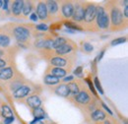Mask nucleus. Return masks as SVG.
I'll list each match as a JSON object with an SVG mask.
<instances>
[{
  "mask_svg": "<svg viewBox=\"0 0 128 124\" xmlns=\"http://www.w3.org/2000/svg\"><path fill=\"white\" fill-rule=\"evenodd\" d=\"M12 34L9 31V28H7V26L2 27V29L0 30V47L1 48H10L12 44Z\"/></svg>",
  "mask_w": 128,
  "mask_h": 124,
  "instance_id": "obj_5",
  "label": "nucleus"
},
{
  "mask_svg": "<svg viewBox=\"0 0 128 124\" xmlns=\"http://www.w3.org/2000/svg\"><path fill=\"white\" fill-rule=\"evenodd\" d=\"M110 26L112 28V31H117V30H122L125 29L127 26V19L123 17L121 9L113 5L110 9Z\"/></svg>",
  "mask_w": 128,
  "mask_h": 124,
  "instance_id": "obj_1",
  "label": "nucleus"
},
{
  "mask_svg": "<svg viewBox=\"0 0 128 124\" xmlns=\"http://www.w3.org/2000/svg\"><path fill=\"white\" fill-rule=\"evenodd\" d=\"M54 93L56 94L59 96H63V98H68L69 96V90L67 88V86L65 84H60L57 85V87L54 89Z\"/></svg>",
  "mask_w": 128,
  "mask_h": 124,
  "instance_id": "obj_17",
  "label": "nucleus"
},
{
  "mask_svg": "<svg viewBox=\"0 0 128 124\" xmlns=\"http://www.w3.org/2000/svg\"><path fill=\"white\" fill-rule=\"evenodd\" d=\"M60 27H61V23H57V24H53V25H51L50 29H51V30H59Z\"/></svg>",
  "mask_w": 128,
  "mask_h": 124,
  "instance_id": "obj_35",
  "label": "nucleus"
},
{
  "mask_svg": "<svg viewBox=\"0 0 128 124\" xmlns=\"http://www.w3.org/2000/svg\"><path fill=\"white\" fill-rule=\"evenodd\" d=\"M73 79H74V77L73 76H67V77H64L63 81L64 82H71V81H73Z\"/></svg>",
  "mask_w": 128,
  "mask_h": 124,
  "instance_id": "obj_38",
  "label": "nucleus"
},
{
  "mask_svg": "<svg viewBox=\"0 0 128 124\" xmlns=\"http://www.w3.org/2000/svg\"><path fill=\"white\" fill-rule=\"evenodd\" d=\"M23 5H24V1L23 0H15L13 1V3L11 4V14L19 18L22 15V10H23Z\"/></svg>",
  "mask_w": 128,
  "mask_h": 124,
  "instance_id": "obj_14",
  "label": "nucleus"
},
{
  "mask_svg": "<svg viewBox=\"0 0 128 124\" xmlns=\"http://www.w3.org/2000/svg\"><path fill=\"white\" fill-rule=\"evenodd\" d=\"M86 82L88 83V85H89V87H90V90H91V92L94 94L95 96H96V91H95V88H94V86H93V83L91 82V80H90V79H86Z\"/></svg>",
  "mask_w": 128,
  "mask_h": 124,
  "instance_id": "obj_32",
  "label": "nucleus"
},
{
  "mask_svg": "<svg viewBox=\"0 0 128 124\" xmlns=\"http://www.w3.org/2000/svg\"><path fill=\"white\" fill-rule=\"evenodd\" d=\"M75 50H76V46L75 44L68 40L66 44H64L63 46H59L58 48L54 49V53L56 55H59V56H66V57H73L74 56V53H75Z\"/></svg>",
  "mask_w": 128,
  "mask_h": 124,
  "instance_id": "obj_3",
  "label": "nucleus"
},
{
  "mask_svg": "<svg viewBox=\"0 0 128 124\" xmlns=\"http://www.w3.org/2000/svg\"><path fill=\"white\" fill-rule=\"evenodd\" d=\"M2 4H3V1H1V0H0V8L2 7Z\"/></svg>",
  "mask_w": 128,
  "mask_h": 124,
  "instance_id": "obj_42",
  "label": "nucleus"
},
{
  "mask_svg": "<svg viewBox=\"0 0 128 124\" xmlns=\"http://www.w3.org/2000/svg\"><path fill=\"white\" fill-rule=\"evenodd\" d=\"M104 49H102V50L100 51V54L98 55V57H96V60H98V61H100V59L102 58V56H104Z\"/></svg>",
  "mask_w": 128,
  "mask_h": 124,
  "instance_id": "obj_37",
  "label": "nucleus"
},
{
  "mask_svg": "<svg viewBox=\"0 0 128 124\" xmlns=\"http://www.w3.org/2000/svg\"><path fill=\"white\" fill-rule=\"evenodd\" d=\"M46 3V9H48V19H50L51 17L54 18L55 16L58 14V10H59V5L57 1H48Z\"/></svg>",
  "mask_w": 128,
  "mask_h": 124,
  "instance_id": "obj_13",
  "label": "nucleus"
},
{
  "mask_svg": "<svg viewBox=\"0 0 128 124\" xmlns=\"http://www.w3.org/2000/svg\"><path fill=\"white\" fill-rule=\"evenodd\" d=\"M96 6L93 3H84V24L91 25L95 23Z\"/></svg>",
  "mask_w": 128,
  "mask_h": 124,
  "instance_id": "obj_4",
  "label": "nucleus"
},
{
  "mask_svg": "<svg viewBox=\"0 0 128 124\" xmlns=\"http://www.w3.org/2000/svg\"><path fill=\"white\" fill-rule=\"evenodd\" d=\"M23 102L31 109H34L42 106V100L38 94H32L27 96Z\"/></svg>",
  "mask_w": 128,
  "mask_h": 124,
  "instance_id": "obj_8",
  "label": "nucleus"
},
{
  "mask_svg": "<svg viewBox=\"0 0 128 124\" xmlns=\"http://www.w3.org/2000/svg\"><path fill=\"white\" fill-rule=\"evenodd\" d=\"M72 98H73V100H74L76 104H84V106H86V104H90V102H91V100H92L91 96L88 94L87 91H85V90L80 91L77 94L73 96H72Z\"/></svg>",
  "mask_w": 128,
  "mask_h": 124,
  "instance_id": "obj_7",
  "label": "nucleus"
},
{
  "mask_svg": "<svg viewBox=\"0 0 128 124\" xmlns=\"http://www.w3.org/2000/svg\"><path fill=\"white\" fill-rule=\"evenodd\" d=\"M82 49L83 51H85L86 53H90L94 50V46L90 44V42H82Z\"/></svg>",
  "mask_w": 128,
  "mask_h": 124,
  "instance_id": "obj_26",
  "label": "nucleus"
},
{
  "mask_svg": "<svg viewBox=\"0 0 128 124\" xmlns=\"http://www.w3.org/2000/svg\"><path fill=\"white\" fill-rule=\"evenodd\" d=\"M67 40H68V38H63V36H56V38L53 40V42H52V49H56V48H58L59 46H63L64 44L67 42Z\"/></svg>",
  "mask_w": 128,
  "mask_h": 124,
  "instance_id": "obj_23",
  "label": "nucleus"
},
{
  "mask_svg": "<svg viewBox=\"0 0 128 124\" xmlns=\"http://www.w3.org/2000/svg\"><path fill=\"white\" fill-rule=\"evenodd\" d=\"M1 114L4 118H8V117H13V112L10 108V106L6 104H2L1 106Z\"/></svg>",
  "mask_w": 128,
  "mask_h": 124,
  "instance_id": "obj_22",
  "label": "nucleus"
},
{
  "mask_svg": "<svg viewBox=\"0 0 128 124\" xmlns=\"http://www.w3.org/2000/svg\"><path fill=\"white\" fill-rule=\"evenodd\" d=\"M72 22L76 24H81L84 21V3L83 2H77L74 4V11L72 15Z\"/></svg>",
  "mask_w": 128,
  "mask_h": 124,
  "instance_id": "obj_6",
  "label": "nucleus"
},
{
  "mask_svg": "<svg viewBox=\"0 0 128 124\" xmlns=\"http://www.w3.org/2000/svg\"><path fill=\"white\" fill-rule=\"evenodd\" d=\"M23 85H25L24 84V79L22 78V76H15V77H13L11 80H10V82H9V89H10V91L11 92H16L17 90L20 88V87H22Z\"/></svg>",
  "mask_w": 128,
  "mask_h": 124,
  "instance_id": "obj_15",
  "label": "nucleus"
},
{
  "mask_svg": "<svg viewBox=\"0 0 128 124\" xmlns=\"http://www.w3.org/2000/svg\"><path fill=\"white\" fill-rule=\"evenodd\" d=\"M68 70L66 69H63V68H59V67H53V66H48V68L46 71V74H49L53 77H56L58 79L60 78H64L67 76L68 74Z\"/></svg>",
  "mask_w": 128,
  "mask_h": 124,
  "instance_id": "obj_9",
  "label": "nucleus"
},
{
  "mask_svg": "<svg viewBox=\"0 0 128 124\" xmlns=\"http://www.w3.org/2000/svg\"><path fill=\"white\" fill-rule=\"evenodd\" d=\"M15 118L13 117H8V118H4V124H11L12 122H14Z\"/></svg>",
  "mask_w": 128,
  "mask_h": 124,
  "instance_id": "obj_33",
  "label": "nucleus"
},
{
  "mask_svg": "<svg viewBox=\"0 0 128 124\" xmlns=\"http://www.w3.org/2000/svg\"><path fill=\"white\" fill-rule=\"evenodd\" d=\"M32 92V89L30 86L28 85H23L22 87H20L16 92L13 93V96L15 98H26L29 94Z\"/></svg>",
  "mask_w": 128,
  "mask_h": 124,
  "instance_id": "obj_16",
  "label": "nucleus"
},
{
  "mask_svg": "<svg viewBox=\"0 0 128 124\" xmlns=\"http://www.w3.org/2000/svg\"><path fill=\"white\" fill-rule=\"evenodd\" d=\"M126 42V38H115L112 42V46H117V44H123Z\"/></svg>",
  "mask_w": 128,
  "mask_h": 124,
  "instance_id": "obj_28",
  "label": "nucleus"
},
{
  "mask_svg": "<svg viewBox=\"0 0 128 124\" xmlns=\"http://www.w3.org/2000/svg\"><path fill=\"white\" fill-rule=\"evenodd\" d=\"M34 29L36 31H40V32H46L48 30V27L46 24H40V25H36L34 27Z\"/></svg>",
  "mask_w": 128,
  "mask_h": 124,
  "instance_id": "obj_29",
  "label": "nucleus"
},
{
  "mask_svg": "<svg viewBox=\"0 0 128 124\" xmlns=\"http://www.w3.org/2000/svg\"><path fill=\"white\" fill-rule=\"evenodd\" d=\"M16 69L13 66H7L2 69H0V80L7 81L11 80L13 77L16 76Z\"/></svg>",
  "mask_w": 128,
  "mask_h": 124,
  "instance_id": "obj_12",
  "label": "nucleus"
},
{
  "mask_svg": "<svg viewBox=\"0 0 128 124\" xmlns=\"http://www.w3.org/2000/svg\"><path fill=\"white\" fill-rule=\"evenodd\" d=\"M6 65H7V61H6L5 59L0 58V69H2V68H4V67H6Z\"/></svg>",
  "mask_w": 128,
  "mask_h": 124,
  "instance_id": "obj_36",
  "label": "nucleus"
},
{
  "mask_svg": "<svg viewBox=\"0 0 128 124\" xmlns=\"http://www.w3.org/2000/svg\"><path fill=\"white\" fill-rule=\"evenodd\" d=\"M102 106H104V108L106 109V110H108V113H110V114H112V110H110V108H108V106H106V104H104V102H102Z\"/></svg>",
  "mask_w": 128,
  "mask_h": 124,
  "instance_id": "obj_40",
  "label": "nucleus"
},
{
  "mask_svg": "<svg viewBox=\"0 0 128 124\" xmlns=\"http://www.w3.org/2000/svg\"><path fill=\"white\" fill-rule=\"evenodd\" d=\"M74 11V2L72 1H63L61 4V14L65 19H69L73 15Z\"/></svg>",
  "mask_w": 128,
  "mask_h": 124,
  "instance_id": "obj_11",
  "label": "nucleus"
},
{
  "mask_svg": "<svg viewBox=\"0 0 128 124\" xmlns=\"http://www.w3.org/2000/svg\"><path fill=\"white\" fill-rule=\"evenodd\" d=\"M11 48H12V47L7 48V50H6L5 48H1V47H0V58L4 59V57H8V56H9V50H10Z\"/></svg>",
  "mask_w": 128,
  "mask_h": 124,
  "instance_id": "obj_27",
  "label": "nucleus"
},
{
  "mask_svg": "<svg viewBox=\"0 0 128 124\" xmlns=\"http://www.w3.org/2000/svg\"><path fill=\"white\" fill-rule=\"evenodd\" d=\"M32 115L34 116V118L38 119V120H44V116H46V112L40 106V108H36L34 109H32Z\"/></svg>",
  "mask_w": 128,
  "mask_h": 124,
  "instance_id": "obj_24",
  "label": "nucleus"
},
{
  "mask_svg": "<svg viewBox=\"0 0 128 124\" xmlns=\"http://www.w3.org/2000/svg\"><path fill=\"white\" fill-rule=\"evenodd\" d=\"M64 26L66 27V28H68V30H73V31H83L84 29L81 27L80 25H78V24H76V23H74V22H72V21H65L63 23Z\"/></svg>",
  "mask_w": 128,
  "mask_h": 124,
  "instance_id": "obj_25",
  "label": "nucleus"
},
{
  "mask_svg": "<svg viewBox=\"0 0 128 124\" xmlns=\"http://www.w3.org/2000/svg\"><path fill=\"white\" fill-rule=\"evenodd\" d=\"M44 83L48 86H57L60 84V79L53 77L49 74H46V76L44 77Z\"/></svg>",
  "mask_w": 128,
  "mask_h": 124,
  "instance_id": "obj_19",
  "label": "nucleus"
},
{
  "mask_svg": "<svg viewBox=\"0 0 128 124\" xmlns=\"http://www.w3.org/2000/svg\"><path fill=\"white\" fill-rule=\"evenodd\" d=\"M94 82H95V85H96V89L98 90V92L100 94H104V91H102V86H100V80L98 79V78H95V80H94Z\"/></svg>",
  "mask_w": 128,
  "mask_h": 124,
  "instance_id": "obj_30",
  "label": "nucleus"
},
{
  "mask_svg": "<svg viewBox=\"0 0 128 124\" xmlns=\"http://www.w3.org/2000/svg\"><path fill=\"white\" fill-rule=\"evenodd\" d=\"M34 124H44V122L42 120H40V121H38L36 123H34Z\"/></svg>",
  "mask_w": 128,
  "mask_h": 124,
  "instance_id": "obj_41",
  "label": "nucleus"
},
{
  "mask_svg": "<svg viewBox=\"0 0 128 124\" xmlns=\"http://www.w3.org/2000/svg\"><path fill=\"white\" fill-rule=\"evenodd\" d=\"M36 14L38 16V20L40 21H48V9H46V3L44 1H40L38 6H36Z\"/></svg>",
  "mask_w": 128,
  "mask_h": 124,
  "instance_id": "obj_10",
  "label": "nucleus"
},
{
  "mask_svg": "<svg viewBox=\"0 0 128 124\" xmlns=\"http://www.w3.org/2000/svg\"><path fill=\"white\" fill-rule=\"evenodd\" d=\"M106 112L100 108L95 109V110L91 113V118H92L94 121H100V120H104V119H106Z\"/></svg>",
  "mask_w": 128,
  "mask_h": 124,
  "instance_id": "obj_18",
  "label": "nucleus"
},
{
  "mask_svg": "<svg viewBox=\"0 0 128 124\" xmlns=\"http://www.w3.org/2000/svg\"><path fill=\"white\" fill-rule=\"evenodd\" d=\"M32 7H34V2L32 1H24L22 15H24L25 17L30 16L31 13L32 12Z\"/></svg>",
  "mask_w": 128,
  "mask_h": 124,
  "instance_id": "obj_20",
  "label": "nucleus"
},
{
  "mask_svg": "<svg viewBox=\"0 0 128 124\" xmlns=\"http://www.w3.org/2000/svg\"><path fill=\"white\" fill-rule=\"evenodd\" d=\"M30 19L34 21V22H36V21H38V16L36 14V12H32L31 13V15H30Z\"/></svg>",
  "mask_w": 128,
  "mask_h": 124,
  "instance_id": "obj_34",
  "label": "nucleus"
},
{
  "mask_svg": "<svg viewBox=\"0 0 128 124\" xmlns=\"http://www.w3.org/2000/svg\"><path fill=\"white\" fill-rule=\"evenodd\" d=\"M74 74H75L76 76H79V77H81V76L83 75V67H82V66H78V67L75 69Z\"/></svg>",
  "mask_w": 128,
  "mask_h": 124,
  "instance_id": "obj_31",
  "label": "nucleus"
},
{
  "mask_svg": "<svg viewBox=\"0 0 128 124\" xmlns=\"http://www.w3.org/2000/svg\"><path fill=\"white\" fill-rule=\"evenodd\" d=\"M66 86H67V88H68V90H69V93L72 94L73 96L77 94L81 91L80 87H79V84H78L76 81H71V82H69Z\"/></svg>",
  "mask_w": 128,
  "mask_h": 124,
  "instance_id": "obj_21",
  "label": "nucleus"
},
{
  "mask_svg": "<svg viewBox=\"0 0 128 124\" xmlns=\"http://www.w3.org/2000/svg\"><path fill=\"white\" fill-rule=\"evenodd\" d=\"M122 14H123V16H124V18H125V19H127V17H128V7H127V5L124 7V12H123Z\"/></svg>",
  "mask_w": 128,
  "mask_h": 124,
  "instance_id": "obj_39",
  "label": "nucleus"
},
{
  "mask_svg": "<svg viewBox=\"0 0 128 124\" xmlns=\"http://www.w3.org/2000/svg\"><path fill=\"white\" fill-rule=\"evenodd\" d=\"M95 22L100 30H106L110 28V16L102 6H96Z\"/></svg>",
  "mask_w": 128,
  "mask_h": 124,
  "instance_id": "obj_2",
  "label": "nucleus"
}]
</instances>
